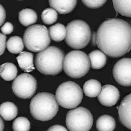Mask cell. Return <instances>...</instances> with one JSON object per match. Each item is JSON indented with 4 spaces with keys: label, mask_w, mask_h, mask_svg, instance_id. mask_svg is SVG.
<instances>
[{
    "label": "cell",
    "mask_w": 131,
    "mask_h": 131,
    "mask_svg": "<svg viewBox=\"0 0 131 131\" xmlns=\"http://www.w3.org/2000/svg\"><path fill=\"white\" fill-rule=\"evenodd\" d=\"M96 44L110 57H122L131 49V25L119 18L106 20L98 28Z\"/></svg>",
    "instance_id": "1"
},
{
    "label": "cell",
    "mask_w": 131,
    "mask_h": 131,
    "mask_svg": "<svg viewBox=\"0 0 131 131\" xmlns=\"http://www.w3.org/2000/svg\"><path fill=\"white\" fill-rule=\"evenodd\" d=\"M64 59L63 51L56 46H49L37 54L36 67L43 74L57 75L62 71Z\"/></svg>",
    "instance_id": "2"
},
{
    "label": "cell",
    "mask_w": 131,
    "mask_h": 131,
    "mask_svg": "<svg viewBox=\"0 0 131 131\" xmlns=\"http://www.w3.org/2000/svg\"><path fill=\"white\" fill-rule=\"evenodd\" d=\"M58 110L55 97L49 93H38L30 102L31 114L35 119L39 121L50 120L57 115Z\"/></svg>",
    "instance_id": "3"
},
{
    "label": "cell",
    "mask_w": 131,
    "mask_h": 131,
    "mask_svg": "<svg viewBox=\"0 0 131 131\" xmlns=\"http://www.w3.org/2000/svg\"><path fill=\"white\" fill-rule=\"evenodd\" d=\"M65 42L74 49H81L88 45L91 38V28L88 24L81 20L72 21L66 28Z\"/></svg>",
    "instance_id": "4"
},
{
    "label": "cell",
    "mask_w": 131,
    "mask_h": 131,
    "mask_svg": "<svg viewBox=\"0 0 131 131\" xmlns=\"http://www.w3.org/2000/svg\"><path fill=\"white\" fill-rule=\"evenodd\" d=\"M63 67L67 76L78 79L83 77L88 73L90 68V61L85 52L72 51L66 56Z\"/></svg>",
    "instance_id": "5"
},
{
    "label": "cell",
    "mask_w": 131,
    "mask_h": 131,
    "mask_svg": "<svg viewBox=\"0 0 131 131\" xmlns=\"http://www.w3.org/2000/svg\"><path fill=\"white\" fill-rule=\"evenodd\" d=\"M83 97L81 87L75 82H63L58 86L55 98L60 105L65 108H74L78 106Z\"/></svg>",
    "instance_id": "6"
},
{
    "label": "cell",
    "mask_w": 131,
    "mask_h": 131,
    "mask_svg": "<svg viewBox=\"0 0 131 131\" xmlns=\"http://www.w3.org/2000/svg\"><path fill=\"white\" fill-rule=\"evenodd\" d=\"M23 40L26 48L34 52L46 49L51 42L47 28L41 25H34L27 28L24 33Z\"/></svg>",
    "instance_id": "7"
},
{
    "label": "cell",
    "mask_w": 131,
    "mask_h": 131,
    "mask_svg": "<svg viewBox=\"0 0 131 131\" xmlns=\"http://www.w3.org/2000/svg\"><path fill=\"white\" fill-rule=\"evenodd\" d=\"M66 123L70 131H89L93 124V117L89 110L80 107L67 112Z\"/></svg>",
    "instance_id": "8"
},
{
    "label": "cell",
    "mask_w": 131,
    "mask_h": 131,
    "mask_svg": "<svg viewBox=\"0 0 131 131\" xmlns=\"http://www.w3.org/2000/svg\"><path fill=\"white\" fill-rule=\"evenodd\" d=\"M37 81L34 77L28 73H22L15 78L12 85L14 93L19 98H31L37 89Z\"/></svg>",
    "instance_id": "9"
},
{
    "label": "cell",
    "mask_w": 131,
    "mask_h": 131,
    "mask_svg": "<svg viewBox=\"0 0 131 131\" xmlns=\"http://www.w3.org/2000/svg\"><path fill=\"white\" fill-rule=\"evenodd\" d=\"M131 72V58H123L118 61L114 67V78L120 85L125 86H130Z\"/></svg>",
    "instance_id": "10"
},
{
    "label": "cell",
    "mask_w": 131,
    "mask_h": 131,
    "mask_svg": "<svg viewBox=\"0 0 131 131\" xmlns=\"http://www.w3.org/2000/svg\"><path fill=\"white\" fill-rule=\"evenodd\" d=\"M120 98V93L118 88L113 85H104L98 95V101L103 105L112 107L117 103Z\"/></svg>",
    "instance_id": "11"
},
{
    "label": "cell",
    "mask_w": 131,
    "mask_h": 131,
    "mask_svg": "<svg viewBox=\"0 0 131 131\" xmlns=\"http://www.w3.org/2000/svg\"><path fill=\"white\" fill-rule=\"evenodd\" d=\"M131 94L124 98L118 107L119 119L122 123L131 129Z\"/></svg>",
    "instance_id": "12"
},
{
    "label": "cell",
    "mask_w": 131,
    "mask_h": 131,
    "mask_svg": "<svg viewBox=\"0 0 131 131\" xmlns=\"http://www.w3.org/2000/svg\"><path fill=\"white\" fill-rule=\"evenodd\" d=\"M49 2L50 6L59 13L66 14L71 12L74 9L78 2L76 0H51Z\"/></svg>",
    "instance_id": "13"
},
{
    "label": "cell",
    "mask_w": 131,
    "mask_h": 131,
    "mask_svg": "<svg viewBox=\"0 0 131 131\" xmlns=\"http://www.w3.org/2000/svg\"><path fill=\"white\" fill-rule=\"evenodd\" d=\"M33 57V54L28 52H22L17 57L18 65L23 71L30 72L34 70Z\"/></svg>",
    "instance_id": "14"
},
{
    "label": "cell",
    "mask_w": 131,
    "mask_h": 131,
    "mask_svg": "<svg viewBox=\"0 0 131 131\" xmlns=\"http://www.w3.org/2000/svg\"><path fill=\"white\" fill-rule=\"evenodd\" d=\"M18 108L13 103L5 102L0 105V116L5 121H11L16 117Z\"/></svg>",
    "instance_id": "15"
},
{
    "label": "cell",
    "mask_w": 131,
    "mask_h": 131,
    "mask_svg": "<svg viewBox=\"0 0 131 131\" xmlns=\"http://www.w3.org/2000/svg\"><path fill=\"white\" fill-rule=\"evenodd\" d=\"M88 57L91 62V67L93 69H100L103 68L106 64V56L101 51H93L89 54Z\"/></svg>",
    "instance_id": "16"
},
{
    "label": "cell",
    "mask_w": 131,
    "mask_h": 131,
    "mask_svg": "<svg viewBox=\"0 0 131 131\" xmlns=\"http://www.w3.org/2000/svg\"><path fill=\"white\" fill-rule=\"evenodd\" d=\"M115 126V119L108 115L100 116L96 122V128L98 131H113Z\"/></svg>",
    "instance_id": "17"
},
{
    "label": "cell",
    "mask_w": 131,
    "mask_h": 131,
    "mask_svg": "<svg viewBox=\"0 0 131 131\" xmlns=\"http://www.w3.org/2000/svg\"><path fill=\"white\" fill-rule=\"evenodd\" d=\"M101 83L96 80L91 79L85 82L83 85V91L85 95L90 97L98 96L101 91Z\"/></svg>",
    "instance_id": "18"
},
{
    "label": "cell",
    "mask_w": 131,
    "mask_h": 131,
    "mask_svg": "<svg viewBox=\"0 0 131 131\" xmlns=\"http://www.w3.org/2000/svg\"><path fill=\"white\" fill-rule=\"evenodd\" d=\"M17 73L16 67L12 63H5L0 66V76L5 81H12L15 79Z\"/></svg>",
    "instance_id": "19"
},
{
    "label": "cell",
    "mask_w": 131,
    "mask_h": 131,
    "mask_svg": "<svg viewBox=\"0 0 131 131\" xmlns=\"http://www.w3.org/2000/svg\"><path fill=\"white\" fill-rule=\"evenodd\" d=\"M18 18L22 25L27 27L36 23L37 20V15L34 10L26 8L19 12Z\"/></svg>",
    "instance_id": "20"
},
{
    "label": "cell",
    "mask_w": 131,
    "mask_h": 131,
    "mask_svg": "<svg viewBox=\"0 0 131 131\" xmlns=\"http://www.w3.org/2000/svg\"><path fill=\"white\" fill-rule=\"evenodd\" d=\"M67 31L65 26L63 24L57 23L52 25L49 29V37L52 40L60 42L65 39Z\"/></svg>",
    "instance_id": "21"
},
{
    "label": "cell",
    "mask_w": 131,
    "mask_h": 131,
    "mask_svg": "<svg viewBox=\"0 0 131 131\" xmlns=\"http://www.w3.org/2000/svg\"><path fill=\"white\" fill-rule=\"evenodd\" d=\"M6 45L8 51L12 53H20L24 49L23 39L19 36H15L10 38Z\"/></svg>",
    "instance_id": "22"
},
{
    "label": "cell",
    "mask_w": 131,
    "mask_h": 131,
    "mask_svg": "<svg viewBox=\"0 0 131 131\" xmlns=\"http://www.w3.org/2000/svg\"><path fill=\"white\" fill-rule=\"evenodd\" d=\"M114 7L117 13L124 16L131 17V1L130 0H113Z\"/></svg>",
    "instance_id": "23"
},
{
    "label": "cell",
    "mask_w": 131,
    "mask_h": 131,
    "mask_svg": "<svg viewBox=\"0 0 131 131\" xmlns=\"http://www.w3.org/2000/svg\"><path fill=\"white\" fill-rule=\"evenodd\" d=\"M58 14L57 11L52 8H48L42 12L41 18L43 23L47 25L53 24L57 21Z\"/></svg>",
    "instance_id": "24"
},
{
    "label": "cell",
    "mask_w": 131,
    "mask_h": 131,
    "mask_svg": "<svg viewBox=\"0 0 131 131\" xmlns=\"http://www.w3.org/2000/svg\"><path fill=\"white\" fill-rule=\"evenodd\" d=\"M12 128L14 131H28L30 128V123L27 118L19 117L14 121Z\"/></svg>",
    "instance_id": "25"
},
{
    "label": "cell",
    "mask_w": 131,
    "mask_h": 131,
    "mask_svg": "<svg viewBox=\"0 0 131 131\" xmlns=\"http://www.w3.org/2000/svg\"><path fill=\"white\" fill-rule=\"evenodd\" d=\"M83 4L88 8L95 9L100 8L103 6L107 1H91V0H87V1H82Z\"/></svg>",
    "instance_id": "26"
},
{
    "label": "cell",
    "mask_w": 131,
    "mask_h": 131,
    "mask_svg": "<svg viewBox=\"0 0 131 131\" xmlns=\"http://www.w3.org/2000/svg\"><path fill=\"white\" fill-rule=\"evenodd\" d=\"M13 25L11 23L7 22L1 28V31L4 35L10 34L13 31Z\"/></svg>",
    "instance_id": "27"
},
{
    "label": "cell",
    "mask_w": 131,
    "mask_h": 131,
    "mask_svg": "<svg viewBox=\"0 0 131 131\" xmlns=\"http://www.w3.org/2000/svg\"><path fill=\"white\" fill-rule=\"evenodd\" d=\"M6 36L0 33V56L3 54L6 48Z\"/></svg>",
    "instance_id": "28"
},
{
    "label": "cell",
    "mask_w": 131,
    "mask_h": 131,
    "mask_svg": "<svg viewBox=\"0 0 131 131\" xmlns=\"http://www.w3.org/2000/svg\"><path fill=\"white\" fill-rule=\"evenodd\" d=\"M6 15V12L5 8L0 4V26H1L5 22Z\"/></svg>",
    "instance_id": "29"
},
{
    "label": "cell",
    "mask_w": 131,
    "mask_h": 131,
    "mask_svg": "<svg viewBox=\"0 0 131 131\" xmlns=\"http://www.w3.org/2000/svg\"><path fill=\"white\" fill-rule=\"evenodd\" d=\"M47 131H68L62 125H54L50 127Z\"/></svg>",
    "instance_id": "30"
},
{
    "label": "cell",
    "mask_w": 131,
    "mask_h": 131,
    "mask_svg": "<svg viewBox=\"0 0 131 131\" xmlns=\"http://www.w3.org/2000/svg\"><path fill=\"white\" fill-rule=\"evenodd\" d=\"M4 129V123L3 120L0 117V131H3Z\"/></svg>",
    "instance_id": "31"
},
{
    "label": "cell",
    "mask_w": 131,
    "mask_h": 131,
    "mask_svg": "<svg viewBox=\"0 0 131 131\" xmlns=\"http://www.w3.org/2000/svg\"><path fill=\"white\" fill-rule=\"evenodd\" d=\"M92 42L93 45L95 46L96 44V34L95 33H94L93 35Z\"/></svg>",
    "instance_id": "32"
}]
</instances>
